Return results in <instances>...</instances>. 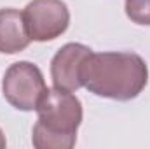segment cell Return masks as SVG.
<instances>
[{"instance_id":"obj_1","label":"cell","mask_w":150,"mask_h":149,"mask_svg":"<svg viewBox=\"0 0 150 149\" xmlns=\"http://www.w3.org/2000/svg\"><path fill=\"white\" fill-rule=\"evenodd\" d=\"M82 86L101 98L129 102L149 82V67L136 53H91L80 70Z\"/></svg>"},{"instance_id":"obj_2","label":"cell","mask_w":150,"mask_h":149,"mask_svg":"<svg viewBox=\"0 0 150 149\" xmlns=\"http://www.w3.org/2000/svg\"><path fill=\"white\" fill-rule=\"evenodd\" d=\"M38 119L33 126L32 144L37 149H70L77 142L82 123V102L72 91L47 88L37 105Z\"/></svg>"},{"instance_id":"obj_3","label":"cell","mask_w":150,"mask_h":149,"mask_svg":"<svg viewBox=\"0 0 150 149\" xmlns=\"http://www.w3.org/2000/svg\"><path fill=\"white\" fill-rule=\"evenodd\" d=\"M45 90L47 86L44 81V74L32 62L12 63L2 79L4 98L14 109L23 112L35 111Z\"/></svg>"},{"instance_id":"obj_4","label":"cell","mask_w":150,"mask_h":149,"mask_svg":"<svg viewBox=\"0 0 150 149\" xmlns=\"http://www.w3.org/2000/svg\"><path fill=\"white\" fill-rule=\"evenodd\" d=\"M23 16L30 39L37 42L61 37L70 27V11L63 0H32Z\"/></svg>"},{"instance_id":"obj_5","label":"cell","mask_w":150,"mask_h":149,"mask_svg":"<svg viewBox=\"0 0 150 149\" xmlns=\"http://www.w3.org/2000/svg\"><path fill=\"white\" fill-rule=\"evenodd\" d=\"M91 53V47L79 42H68L61 46L51 60V79L54 86L67 91H77L82 88L80 70Z\"/></svg>"},{"instance_id":"obj_6","label":"cell","mask_w":150,"mask_h":149,"mask_svg":"<svg viewBox=\"0 0 150 149\" xmlns=\"http://www.w3.org/2000/svg\"><path fill=\"white\" fill-rule=\"evenodd\" d=\"M30 42L32 39L26 30L23 12L12 7L0 9V53H21L30 46Z\"/></svg>"},{"instance_id":"obj_7","label":"cell","mask_w":150,"mask_h":149,"mask_svg":"<svg viewBox=\"0 0 150 149\" xmlns=\"http://www.w3.org/2000/svg\"><path fill=\"white\" fill-rule=\"evenodd\" d=\"M126 16L142 27H150V0H126Z\"/></svg>"},{"instance_id":"obj_8","label":"cell","mask_w":150,"mask_h":149,"mask_svg":"<svg viewBox=\"0 0 150 149\" xmlns=\"http://www.w3.org/2000/svg\"><path fill=\"white\" fill-rule=\"evenodd\" d=\"M5 146H7V140H5V135H4V132L0 128V149H4Z\"/></svg>"}]
</instances>
